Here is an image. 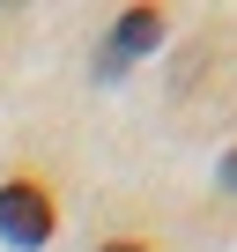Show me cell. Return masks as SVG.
Instances as JSON below:
<instances>
[{
    "label": "cell",
    "mask_w": 237,
    "mask_h": 252,
    "mask_svg": "<svg viewBox=\"0 0 237 252\" xmlns=\"http://www.w3.org/2000/svg\"><path fill=\"white\" fill-rule=\"evenodd\" d=\"M0 237L23 245V252H37V245L52 237V200H45L30 178H8V186H0Z\"/></svg>",
    "instance_id": "cell-1"
},
{
    "label": "cell",
    "mask_w": 237,
    "mask_h": 252,
    "mask_svg": "<svg viewBox=\"0 0 237 252\" xmlns=\"http://www.w3.org/2000/svg\"><path fill=\"white\" fill-rule=\"evenodd\" d=\"M156 37H163V8H126V23L104 37V67H126V60H141Z\"/></svg>",
    "instance_id": "cell-2"
},
{
    "label": "cell",
    "mask_w": 237,
    "mask_h": 252,
    "mask_svg": "<svg viewBox=\"0 0 237 252\" xmlns=\"http://www.w3.org/2000/svg\"><path fill=\"white\" fill-rule=\"evenodd\" d=\"M222 186H230V193H237V149H230V156H222Z\"/></svg>",
    "instance_id": "cell-3"
},
{
    "label": "cell",
    "mask_w": 237,
    "mask_h": 252,
    "mask_svg": "<svg viewBox=\"0 0 237 252\" xmlns=\"http://www.w3.org/2000/svg\"><path fill=\"white\" fill-rule=\"evenodd\" d=\"M104 252H148V245H134V237H126V245H104Z\"/></svg>",
    "instance_id": "cell-4"
}]
</instances>
